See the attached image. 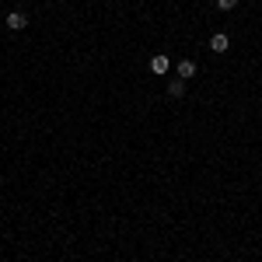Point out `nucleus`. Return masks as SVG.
I'll return each instance as SVG.
<instances>
[{
  "mask_svg": "<svg viewBox=\"0 0 262 262\" xmlns=\"http://www.w3.org/2000/svg\"><path fill=\"white\" fill-rule=\"evenodd\" d=\"M7 28H11V32H21V28H28V18H25V14H21V11H11V14H7Z\"/></svg>",
  "mask_w": 262,
  "mask_h": 262,
  "instance_id": "obj_1",
  "label": "nucleus"
},
{
  "mask_svg": "<svg viewBox=\"0 0 262 262\" xmlns=\"http://www.w3.org/2000/svg\"><path fill=\"white\" fill-rule=\"evenodd\" d=\"M227 46H231V39H227V35H224V32H217V35H213V39H210V49H213V53H217V56H221V53H227Z\"/></svg>",
  "mask_w": 262,
  "mask_h": 262,
  "instance_id": "obj_2",
  "label": "nucleus"
},
{
  "mask_svg": "<svg viewBox=\"0 0 262 262\" xmlns=\"http://www.w3.org/2000/svg\"><path fill=\"white\" fill-rule=\"evenodd\" d=\"M168 67H171V60H168L164 53H158V56L150 60V70H154V74H168Z\"/></svg>",
  "mask_w": 262,
  "mask_h": 262,
  "instance_id": "obj_3",
  "label": "nucleus"
},
{
  "mask_svg": "<svg viewBox=\"0 0 262 262\" xmlns=\"http://www.w3.org/2000/svg\"><path fill=\"white\" fill-rule=\"evenodd\" d=\"M179 77H182V81L196 77V60H182V63H179Z\"/></svg>",
  "mask_w": 262,
  "mask_h": 262,
  "instance_id": "obj_4",
  "label": "nucleus"
},
{
  "mask_svg": "<svg viewBox=\"0 0 262 262\" xmlns=\"http://www.w3.org/2000/svg\"><path fill=\"white\" fill-rule=\"evenodd\" d=\"M168 95H171V98H182V95H185V81H182V77H171V81H168Z\"/></svg>",
  "mask_w": 262,
  "mask_h": 262,
  "instance_id": "obj_5",
  "label": "nucleus"
},
{
  "mask_svg": "<svg viewBox=\"0 0 262 262\" xmlns=\"http://www.w3.org/2000/svg\"><path fill=\"white\" fill-rule=\"evenodd\" d=\"M217 7H221V11H234V7H238V0H217Z\"/></svg>",
  "mask_w": 262,
  "mask_h": 262,
  "instance_id": "obj_6",
  "label": "nucleus"
}]
</instances>
